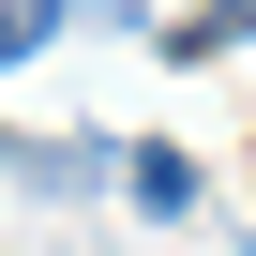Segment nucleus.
<instances>
[{
    "label": "nucleus",
    "mask_w": 256,
    "mask_h": 256,
    "mask_svg": "<svg viewBox=\"0 0 256 256\" xmlns=\"http://www.w3.org/2000/svg\"><path fill=\"white\" fill-rule=\"evenodd\" d=\"M120 196H136L151 226H181V211H196V151H166V136H136V151H120Z\"/></svg>",
    "instance_id": "nucleus-1"
},
{
    "label": "nucleus",
    "mask_w": 256,
    "mask_h": 256,
    "mask_svg": "<svg viewBox=\"0 0 256 256\" xmlns=\"http://www.w3.org/2000/svg\"><path fill=\"white\" fill-rule=\"evenodd\" d=\"M16 181H46V196H106L120 151H106V136H46V151H16Z\"/></svg>",
    "instance_id": "nucleus-2"
},
{
    "label": "nucleus",
    "mask_w": 256,
    "mask_h": 256,
    "mask_svg": "<svg viewBox=\"0 0 256 256\" xmlns=\"http://www.w3.org/2000/svg\"><path fill=\"white\" fill-rule=\"evenodd\" d=\"M76 16V0H0V76H16V60H46V30Z\"/></svg>",
    "instance_id": "nucleus-3"
}]
</instances>
